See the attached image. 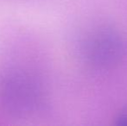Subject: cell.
Segmentation results:
<instances>
[{
  "mask_svg": "<svg viewBox=\"0 0 127 126\" xmlns=\"http://www.w3.org/2000/svg\"><path fill=\"white\" fill-rule=\"evenodd\" d=\"M0 99L7 110L15 113L33 111L41 102V92L34 79L23 74L5 77L0 85Z\"/></svg>",
  "mask_w": 127,
  "mask_h": 126,
  "instance_id": "1",
  "label": "cell"
},
{
  "mask_svg": "<svg viewBox=\"0 0 127 126\" xmlns=\"http://www.w3.org/2000/svg\"><path fill=\"white\" fill-rule=\"evenodd\" d=\"M85 51L89 62L94 66L112 67L119 62L125 55L126 44L118 32L104 29L92 35Z\"/></svg>",
  "mask_w": 127,
  "mask_h": 126,
  "instance_id": "2",
  "label": "cell"
},
{
  "mask_svg": "<svg viewBox=\"0 0 127 126\" xmlns=\"http://www.w3.org/2000/svg\"><path fill=\"white\" fill-rule=\"evenodd\" d=\"M116 125L119 126H127V109L119 115V117L117 118Z\"/></svg>",
  "mask_w": 127,
  "mask_h": 126,
  "instance_id": "3",
  "label": "cell"
}]
</instances>
